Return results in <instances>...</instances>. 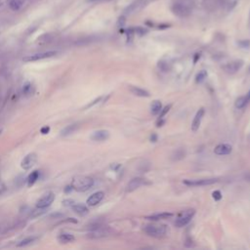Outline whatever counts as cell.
I'll return each mask as SVG.
<instances>
[{"label":"cell","instance_id":"cell-8","mask_svg":"<svg viewBox=\"0 0 250 250\" xmlns=\"http://www.w3.org/2000/svg\"><path fill=\"white\" fill-rule=\"evenodd\" d=\"M172 12L180 18L188 17L191 14V10L183 3H175L172 6Z\"/></svg>","mask_w":250,"mask_h":250},{"label":"cell","instance_id":"cell-35","mask_svg":"<svg viewBox=\"0 0 250 250\" xmlns=\"http://www.w3.org/2000/svg\"><path fill=\"white\" fill-rule=\"evenodd\" d=\"M101 100H102V98H101V97H100V98H98V99H96L95 101H93V102H92V103H91V104H89V105H87V106H85V109H88V108H91V106H94V105H96L97 103H99V102H100Z\"/></svg>","mask_w":250,"mask_h":250},{"label":"cell","instance_id":"cell-46","mask_svg":"<svg viewBox=\"0 0 250 250\" xmlns=\"http://www.w3.org/2000/svg\"><path fill=\"white\" fill-rule=\"evenodd\" d=\"M1 3H2V2H1V1H0V5H1Z\"/></svg>","mask_w":250,"mask_h":250},{"label":"cell","instance_id":"cell-13","mask_svg":"<svg viewBox=\"0 0 250 250\" xmlns=\"http://www.w3.org/2000/svg\"><path fill=\"white\" fill-rule=\"evenodd\" d=\"M109 132L108 130H98L93 132V134L91 135V140L96 141V142H102L105 141L106 139H109Z\"/></svg>","mask_w":250,"mask_h":250},{"label":"cell","instance_id":"cell-18","mask_svg":"<svg viewBox=\"0 0 250 250\" xmlns=\"http://www.w3.org/2000/svg\"><path fill=\"white\" fill-rule=\"evenodd\" d=\"M71 208H72V210L76 213V214L80 215V216H85V215L88 214V212H89L88 208L83 204H73L71 206Z\"/></svg>","mask_w":250,"mask_h":250},{"label":"cell","instance_id":"cell-44","mask_svg":"<svg viewBox=\"0 0 250 250\" xmlns=\"http://www.w3.org/2000/svg\"><path fill=\"white\" fill-rule=\"evenodd\" d=\"M89 1H104V0H89Z\"/></svg>","mask_w":250,"mask_h":250},{"label":"cell","instance_id":"cell-20","mask_svg":"<svg viewBox=\"0 0 250 250\" xmlns=\"http://www.w3.org/2000/svg\"><path fill=\"white\" fill-rule=\"evenodd\" d=\"M75 237L71 234H61L58 237V240L59 242L61 243H69V242H72L73 240H75Z\"/></svg>","mask_w":250,"mask_h":250},{"label":"cell","instance_id":"cell-32","mask_svg":"<svg viewBox=\"0 0 250 250\" xmlns=\"http://www.w3.org/2000/svg\"><path fill=\"white\" fill-rule=\"evenodd\" d=\"M176 159H182L183 157H185V151H176Z\"/></svg>","mask_w":250,"mask_h":250},{"label":"cell","instance_id":"cell-38","mask_svg":"<svg viewBox=\"0 0 250 250\" xmlns=\"http://www.w3.org/2000/svg\"><path fill=\"white\" fill-rule=\"evenodd\" d=\"M164 122H165L164 120H162V118H160L158 121L156 122V127H161L164 124Z\"/></svg>","mask_w":250,"mask_h":250},{"label":"cell","instance_id":"cell-24","mask_svg":"<svg viewBox=\"0 0 250 250\" xmlns=\"http://www.w3.org/2000/svg\"><path fill=\"white\" fill-rule=\"evenodd\" d=\"M34 240H36V238L35 237H30V238H25V239H23L22 241L18 244V246H20V247H22V246H26V245H29V244H30V243H32L34 241Z\"/></svg>","mask_w":250,"mask_h":250},{"label":"cell","instance_id":"cell-43","mask_svg":"<svg viewBox=\"0 0 250 250\" xmlns=\"http://www.w3.org/2000/svg\"><path fill=\"white\" fill-rule=\"evenodd\" d=\"M246 97H247V99H248V100L250 101V91H249L248 93L246 94Z\"/></svg>","mask_w":250,"mask_h":250},{"label":"cell","instance_id":"cell-41","mask_svg":"<svg viewBox=\"0 0 250 250\" xmlns=\"http://www.w3.org/2000/svg\"><path fill=\"white\" fill-rule=\"evenodd\" d=\"M240 45H242L243 47H245V46H249V42H248V41H247V42H245V41H244V42H240Z\"/></svg>","mask_w":250,"mask_h":250},{"label":"cell","instance_id":"cell-1","mask_svg":"<svg viewBox=\"0 0 250 250\" xmlns=\"http://www.w3.org/2000/svg\"><path fill=\"white\" fill-rule=\"evenodd\" d=\"M94 185V180L88 176H76L72 179L71 187L76 192H86L90 189Z\"/></svg>","mask_w":250,"mask_h":250},{"label":"cell","instance_id":"cell-17","mask_svg":"<svg viewBox=\"0 0 250 250\" xmlns=\"http://www.w3.org/2000/svg\"><path fill=\"white\" fill-rule=\"evenodd\" d=\"M173 214L172 213H168V212H164V213H158V214H155L151 216H147L146 219L149 220H152V221H158V220H163V219H167L172 217Z\"/></svg>","mask_w":250,"mask_h":250},{"label":"cell","instance_id":"cell-7","mask_svg":"<svg viewBox=\"0 0 250 250\" xmlns=\"http://www.w3.org/2000/svg\"><path fill=\"white\" fill-rule=\"evenodd\" d=\"M36 162H37V155L34 152H31L25 156V158L22 160L21 167L24 170H30L31 167H33Z\"/></svg>","mask_w":250,"mask_h":250},{"label":"cell","instance_id":"cell-3","mask_svg":"<svg viewBox=\"0 0 250 250\" xmlns=\"http://www.w3.org/2000/svg\"><path fill=\"white\" fill-rule=\"evenodd\" d=\"M194 214H196V210L194 209H188L183 211L181 214L178 216L177 220L175 221V226L179 227V228H182V227L186 226L187 224L189 223V221L192 220Z\"/></svg>","mask_w":250,"mask_h":250},{"label":"cell","instance_id":"cell-23","mask_svg":"<svg viewBox=\"0 0 250 250\" xmlns=\"http://www.w3.org/2000/svg\"><path fill=\"white\" fill-rule=\"evenodd\" d=\"M248 102H249V100L247 99L246 96H241V97H239L238 99H237L234 106L237 109H243L244 106L248 104Z\"/></svg>","mask_w":250,"mask_h":250},{"label":"cell","instance_id":"cell-11","mask_svg":"<svg viewBox=\"0 0 250 250\" xmlns=\"http://www.w3.org/2000/svg\"><path fill=\"white\" fill-rule=\"evenodd\" d=\"M203 115H204V109L201 108V109H198V112L196 113V116H194V118L193 120L192 130L193 132H196L198 130V128H200V123H201V120H202Z\"/></svg>","mask_w":250,"mask_h":250},{"label":"cell","instance_id":"cell-5","mask_svg":"<svg viewBox=\"0 0 250 250\" xmlns=\"http://www.w3.org/2000/svg\"><path fill=\"white\" fill-rule=\"evenodd\" d=\"M218 182V179L216 178H210V179H198V180H185L184 184L187 186L192 187H200V186H208L214 183Z\"/></svg>","mask_w":250,"mask_h":250},{"label":"cell","instance_id":"cell-15","mask_svg":"<svg viewBox=\"0 0 250 250\" xmlns=\"http://www.w3.org/2000/svg\"><path fill=\"white\" fill-rule=\"evenodd\" d=\"M78 128H79V125H78L77 123L68 125L67 127H64V128L63 129V130L61 131V136L66 137V136L71 135V134L75 133Z\"/></svg>","mask_w":250,"mask_h":250},{"label":"cell","instance_id":"cell-36","mask_svg":"<svg viewBox=\"0 0 250 250\" xmlns=\"http://www.w3.org/2000/svg\"><path fill=\"white\" fill-rule=\"evenodd\" d=\"M125 24V19H124V17H121V18H119V20H118V23H117V25L118 26H123Z\"/></svg>","mask_w":250,"mask_h":250},{"label":"cell","instance_id":"cell-42","mask_svg":"<svg viewBox=\"0 0 250 250\" xmlns=\"http://www.w3.org/2000/svg\"><path fill=\"white\" fill-rule=\"evenodd\" d=\"M196 58H194V60H193V62H194V63H196L198 57H200V55H198V54H196Z\"/></svg>","mask_w":250,"mask_h":250},{"label":"cell","instance_id":"cell-12","mask_svg":"<svg viewBox=\"0 0 250 250\" xmlns=\"http://www.w3.org/2000/svg\"><path fill=\"white\" fill-rule=\"evenodd\" d=\"M105 193L104 192H97L95 193H93L92 196H90L87 200V204L89 206H95L98 203H100L102 201V200L104 198Z\"/></svg>","mask_w":250,"mask_h":250},{"label":"cell","instance_id":"cell-31","mask_svg":"<svg viewBox=\"0 0 250 250\" xmlns=\"http://www.w3.org/2000/svg\"><path fill=\"white\" fill-rule=\"evenodd\" d=\"M212 196H213V198H214L215 200H220L221 198H222L221 192H220V191H215V192H213Z\"/></svg>","mask_w":250,"mask_h":250},{"label":"cell","instance_id":"cell-21","mask_svg":"<svg viewBox=\"0 0 250 250\" xmlns=\"http://www.w3.org/2000/svg\"><path fill=\"white\" fill-rule=\"evenodd\" d=\"M39 178V172L38 171H33V172H31L30 175H29V177H27V186L29 187H31V186H33V185L35 184V182L37 181Z\"/></svg>","mask_w":250,"mask_h":250},{"label":"cell","instance_id":"cell-6","mask_svg":"<svg viewBox=\"0 0 250 250\" xmlns=\"http://www.w3.org/2000/svg\"><path fill=\"white\" fill-rule=\"evenodd\" d=\"M54 200H55L54 193L50 192V193H45L44 196H42L37 201H36V207L37 208H47L52 204Z\"/></svg>","mask_w":250,"mask_h":250},{"label":"cell","instance_id":"cell-39","mask_svg":"<svg viewBox=\"0 0 250 250\" xmlns=\"http://www.w3.org/2000/svg\"><path fill=\"white\" fill-rule=\"evenodd\" d=\"M72 189H72V187H71V186H67L66 188H64V193H71V192L72 191Z\"/></svg>","mask_w":250,"mask_h":250},{"label":"cell","instance_id":"cell-34","mask_svg":"<svg viewBox=\"0 0 250 250\" xmlns=\"http://www.w3.org/2000/svg\"><path fill=\"white\" fill-rule=\"evenodd\" d=\"M50 132V127L49 126H44L40 129V133L43 134V135H46V134H48Z\"/></svg>","mask_w":250,"mask_h":250},{"label":"cell","instance_id":"cell-29","mask_svg":"<svg viewBox=\"0 0 250 250\" xmlns=\"http://www.w3.org/2000/svg\"><path fill=\"white\" fill-rule=\"evenodd\" d=\"M134 30V32H136L137 34H139V35H145L147 32H148V30H146V29H144V27H142V26H137V27H135V29H133Z\"/></svg>","mask_w":250,"mask_h":250},{"label":"cell","instance_id":"cell-40","mask_svg":"<svg viewBox=\"0 0 250 250\" xmlns=\"http://www.w3.org/2000/svg\"><path fill=\"white\" fill-rule=\"evenodd\" d=\"M156 141H157V135L156 134H152V135L151 136V142L155 143Z\"/></svg>","mask_w":250,"mask_h":250},{"label":"cell","instance_id":"cell-4","mask_svg":"<svg viewBox=\"0 0 250 250\" xmlns=\"http://www.w3.org/2000/svg\"><path fill=\"white\" fill-rule=\"evenodd\" d=\"M57 55L56 51H48V52H44V53H38V54H34V55H30V56H26L23 59V61L26 63H30V62H35V61H39V60H44V59H48L51 57H54Z\"/></svg>","mask_w":250,"mask_h":250},{"label":"cell","instance_id":"cell-14","mask_svg":"<svg viewBox=\"0 0 250 250\" xmlns=\"http://www.w3.org/2000/svg\"><path fill=\"white\" fill-rule=\"evenodd\" d=\"M233 151V147L230 144H220L214 149V152L218 155H230Z\"/></svg>","mask_w":250,"mask_h":250},{"label":"cell","instance_id":"cell-37","mask_svg":"<svg viewBox=\"0 0 250 250\" xmlns=\"http://www.w3.org/2000/svg\"><path fill=\"white\" fill-rule=\"evenodd\" d=\"M5 189H6V187H5V185H4L3 183L0 182V194H1L2 193L5 192Z\"/></svg>","mask_w":250,"mask_h":250},{"label":"cell","instance_id":"cell-27","mask_svg":"<svg viewBox=\"0 0 250 250\" xmlns=\"http://www.w3.org/2000/svg\"><path fill=\"white\" fill-rule=\"evenodd\" d=\"M157 67H158L162 71H168L170 69V66L167 62L165 61H159L158 64H157Z\"/></svg>","mask_w":250,"mask_h":250},{"label":"cell","instance_id":"cell-10","mask_svg":"<svg viewBox=\"0 0 250 250\" xmlns=\"http://www.w3.org/2000/svg\"><path fill=\"white\" fill-rule=\"evenodd\" d=\"M149 184L150 183L144 178H134L127 184L126 192H129V193L133 192V191H135V189H139L140 187L144 186V185H149Z\"/></svg>","mask_w":250,"mask_h":250},{"label":"cell","instance_id":"cell-33","mask_svg":"<svg viewBox=\"0 0 250 250\" xmlns=\"http://www.w3.org/2000/svg\"><path fill=\"white\" fill-rule=\"evenodd\" d=\"M73 204H75V201H73L72 200H64L63 201V205L64 206H72Z\"/></svg>","mask_w":250,"mask_h":250},{"label":"cell","instance_id":"cell-25","mask_svg":"<svg viewBox=\"0 0 250 250\" xmlns=\"http://www.w3.org/2000/svg\"><path fill=\"white\" fill-rule=\"evenodd\" d=\"M206 77H207V71H200V73H197V75L196 77V83H201Z\"/></svg>","mask_w":250,"mask_h":250},{"label":"cell","instance_id":"cell-28","mask_svg":"<svg viewBox=\"0 0 250 250\" xmlns=\"http://www.w3.org/2000/svg\"><path fill=\"white\" fill-rule=\"evenodd\" d=\"M31 90H32V85L30 82H26V84L23 87V93L25 95H29L31 93Z\"/></svg>","mask_w":250,"mask_h":250},{"label":"cell","instance_id":"cell-45","mask_svg":"<svg viewBox=\"0 0 250 250\" xmlns=\"http://www.w3.org/2000/svg\"><path fill=\"white\" fill-rule=\"evenodd\" d=\"M1 133H2V130H1V129H0V134H1Z\"/></svg>","mask_w":250,"mask_h":250},{"label":"cell","instance_id":"cell-19","mask_svg":"<svg viewBox=\"0 0 250 250\" xmlns=\"http://www.w3.org/2000/svg\"><path fill=\"white\" fill-rule=\"evenodd\" d=\"M25 3V0H8V5L11 10L18 11L23 7Z\"/></svg>","mask_w":250,"mask_h":250},{"label":"cell","instance_id":"cell-9","mask_svg":"<svg viewBox=\"0 0 250 250\" xmlns=\"http://www.w3.org/2000/svg\"><path fill=\"white\" fill-rule=\"evenodd\" d=\"M242 66H243V61L238 60V61H234L225 64L223 67V69L225 72L229 73V75H234V73H235L238 71H239V69L242 68Z\"/></svg>","mask_w":250,"mask_h":250},{"label":"cell","instance_id":"cell-26","mask_svg":"<svg viewBox=\"0 0 250 250\" xmlns=\"http://www.w3.org/2000/svg\"><path fill=\"white\" fill-rule=\"evenodd\" d=\"M138 6H139V3L138 2H134V3L130 4V5H129L126 9H125V11H124L125 14H131L133 12H135L137 10Z\"/></svg>","mask_w":250,"mask_h":250},{"label":"cell","instance_id":"cell-22","mask_svg":"<svg viewBox=\"0 0 250 250\" xmlns=\"http://www.w3.org/2000/svg\"><path fill=\"white\" fill-rule=\"evenodd\" d=\"M161 109H162V105H161V102L158 100H155L152 102V104L151 106V113L152 114H158L160 113Z\"/></svg>","mask_w":250,"mask_h":250},{"label":"cell","instance_id":"cell-16","mask_svg":"<svg viewBox=\"0 0 250 250\" xmlns=\"http://www.w3.org/2000/svg\"><path fill=\"white\" fill-rule=\"evenodd\" d=\"M130 91L132 92V94H134L135 96H138V97H146L147 98V97L151 96L150 92H148L145 89H142V88L136 87V86H131Z\"/></svg>","mask_w":250,"mask_h":250},{"label":"cell","instance_id":"cell-2","mask_svg":"<svg viewBox=\"0 0 250 250\" xmlns=\"http://www.w3.org/2000/svg\"><path fill=\"white\" fill-rule=\"evenodd\" d=\"M144 231L147 234L152 238H162L167 233V227L165 225H154L150 224L145 226Z\"/></svg>","mask_w":250,"mask_h":250},{"label":"cell","instance_id":"cell-30","mask_svg":"<svg viewBox=\"0 0 250 250\" xmlns=\"http://www.w3.org/2000/svg\"><path fill=\"white\" fill-rule=\"evenodd\" d=\"M171 106H171V105H168V106H165L163 109H161L160 113H160V114H159V117H160V118H163V117H164V115L170 110Z\"/></svg>","mask_w":250,"mask_h":250}]
</instances>
